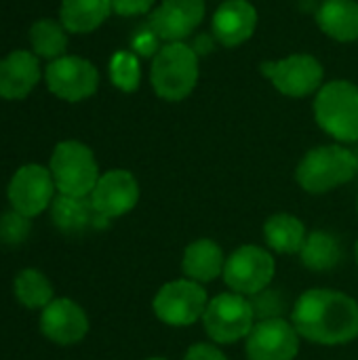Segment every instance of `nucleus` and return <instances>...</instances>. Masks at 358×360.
Listing matches in <instances>:
<instances>
[{
	"mask_svg": "<svg viewBox=\"0 0 358 360\" xmlns=\"http://www.w3.org/2000/svg\"><path fill=\"white\" fill-rule=\"evenodd\" d=\"M291 323L312 344L342 346L358 338V304L342 291L310 289L298 297Z\"/></svg>",
	"mask_w": 358,
	"mask_h": 360,
	"instance_id": "1",
	"label": "nucleus"
},
{
	"mask_svg": "<svg viewBox=\"0 0 358 360\" xmlns=\"http://www.w3.org/2000/svg\"><path fill=\"white\" fill-rule=\"evenodd\" d=\"M150 78L158 97L167 101H181L196 86L198 55L184 42H169L156 53Z\"/></svg>",
	"mask_w": 358,
	"mask_h": 360,
	"instance_id": "2",
	"label": "nucleus"
},
{
	"mask_svg": "<svg viewBox=\"0 0 358 360\" xmlns=\"http://www.w3.org/2000/svg\"><path fill=\"white\" fill-rule=\"evenodd\" d=\"M358 171L354 152L342 146H321L310 150L298 167V184L310 194H323L348 184Z\"/></svg>",
	"mask_w": 358,
	"mask_h": 360,
	"instance_id": "3",
	"label": "nucleus"
},
{
	"mask_svg": "<svg viewBox=\"0 0 358 360\" xmlns=\"http://www.w3.org/2000/svg\"><path fill=\"white\" fill-rule=\"evenodd\" d=\"M49 171L55 188L65 196H91L99 181V167L93 152L80 141H61L55 146Z\"/></svg>",
	"mask_w": 358,
	"mask_h": 360,
	"instance_id": "4",
	"label": "nucleus"
},
{
	"mask_svg": "<svg viewBox=\"0 0 358 360\" xmlns=\"http://www.w3.org/2000/svg\"><path fill=\"white\" fill-rule=\"evenodd\" d=\"M314 116L338 141H358V89L348 80L325 84L317 95Z\"/></svg>",
	"mask_w": 358,
	"mask_h": 360,
	"instance_id": "5",
	"label": "nucleus"
},
{
	"mask_svg": "<svg viewBox=\"0 0 358 360\" xmlns=\"http://www.w3.org/2000/svg\"><path fill=\"white\" fill-rule=\"evenodd\" d=\"M255 312L251 302L238 293H222L207 304L203 327L215 344H234L253 329Z\"/></svg>",
	"mask_w": 358,
	"mask_h": 360,
	"instance_id": "6",
	"label": "nucleus"
},
{
	"mask_svg": "<svg viewBox=\"0 0 358 360\" xmlns=\"http://www.w3.org/2000/svg\"><path fill=\"white\" fill-rule=\"evenodd\" d=\"M274 270L276 264L266 249L245 245L226 259L224 281L232 289V293L253 297L272 283Z\"/></svg>",
	"mask_w": 358,
	"mask_h": 360,
	"instance_id": "7",
	"label": "nucleus"
},
{
	"mask_svg": "<svg viewBox=\"0 0 358 360\" xmlns=\"http://www.w3.org/2000/svg\"><path fill=\"white\" fill-rule=\"evenodd\" d=\"M207 304L209 302L203 285L190 278H181L160 287L152 308L158 321L171 327H188L196 321H203Z\"/></svg>",
	"mask_w": 358,
	"mask_h": 360,
	"instance_id": "8",
	"label": "nucleus"
},
{
	"mask_svg": "<svg viewBox=\"0 0 358 360\" xmlns=\"http://www.w3.org/2000/svg\"><path fill=\"white\" fill-rule=\"evenodd\" d=\"M55 190L57 188L49 169H44L42 165H23L13 175L6 196L17 213L32 219L49 209V205H53Z\"/></svg>",
	"mask_w": 358,
	"mask_h": 360,
	"instance_id": "9",
	"label": "nucleus"
},
{
	"mask_svg": "<svg viewBox=\"0 0 358 360\" xmlns=\"http://www.w3.org/2000/svg\"><path fill=\"white\" fill-rule=\"evenodd\" d=\"M46 86L65 101H82L97 91L99 74L95 65L82 57H57L46 65Z\"/></svg>",
	"mask_w": 358,
	"mask_h": 360,
	"instance_id": "10",
	"label": "nucleus"
},
{
	"mask_svg": "<svg viewBox=\"0 0 358 360\" xmlns=\"http://www.w3.org/2000/svg\"><path fill=\"white\" fill-rule=\"evenodd\" d=\"M300 352V333L285 319H266L247 335L249 360H293Z\"/></svg>",
	"mask_w": 358,
	"mask_h": 360,
	"instance_id": "11",
	"label": "nucleus"
},
{
	"mask_svg": "<svg viewBox=\"0 0 358 360\" xmlns=\"http://www.w3.org/2000/svg\"><path fill=\"white\" fill-rule=\"evenodd\" d=\"M262 72L289 97H306L323 82V65L312 55H291L283 61L264 63Z\"/></svg>",
	"mask_w": 358,
	"mask_h": 360,
	"instance_id": "12",
	"label": "nucleus"
},
{
	"mask_svg": "<svg viewBox=\"0 0 358 360\" xmlns=\"http://www.w3.org/2000/svg\"><path fill=\"white\" fill-rule=\"evenodd\" d=\"M89 198H91L93 209L101 217H106V219L122 217L137 205L139 184L129 171L114 169L99 177V181L93 188Z\"/></svg>",
	"mask_w": 358,
	"mask_h": 360,
	"instance_id": "13",
	"label": "nucleus"
},
{
	"mask_svg": "<svg viewBox=\"0 0 358 360\" xmlns=\"http://www.w3.org/2000/svg\"><path fill=\"white\" fill-rule=\"evenodd\" d=\"M40 331L59 346H74L89 333L87 312L72 300H53L40 312Z\"/></svg>",
	"mask_w": 358,
	"mask_h": 360,
	"instance_id": "14",
	"label": "nucleus"
},
{
	"mask_svg": "<svg viewBox=\"0 0 358 360\" xmlns=\"http://www.w3.org/2000/svg\"><path fill=\"white\" fill-rule=\"evenodd\" d=\"M205 17V0H162L152 15V30L167 42L190 36Z\"/></svg>",
	"mask_w": 358,
	"mask_h": 360,
	"instance_id": "15",
	"label": "nucleus"
},
{
	"mask_svg": "<svg viewBox=\"0 0 358 360\" xmlns=\"http://www.w3.org/2000/svg\"><path fill=\"white\" fill-rule=\"evenodd\" d=\"M257 25V11L247 0H226L213 17V34L224 46H236L251 38Z\"/></svg>",
	"mask_w": 358,
	"mask_h": 360,
	"instance_id": "16",
	"label": "nucleus"
},
{
	"mask_svg": "<svg viewBox=\"0 0 358 360\" xmlns=\"http://www.w3.org/2000/svg\"><path fill=\"white\" fill-rule=\"evenodd\" d=\"M40 80V63L27 51H13L0 61V97L23 99Z\"/></svg>",
	"mask_w": 358,
	"mask_h": 360,
	"instance_id": "17",
	"label": "nucleus"
},
{
	"mask_svg": "<svg viewBox=\"0 0 358 360\" xmlns=\"http://www.w3.org/2000/svg\"><path fill=\"white\" fill-rule=\"evenodd\" d=\"M224 266H226V257L222 247L209 238L194 240L184 251L181 270L194 283L203 285L215 281L219 274H224Z\"/></svg>",
	"mask_w": 358,
	"mask_h": 360,
	"instance_id": "18",
	"label": "nucleus"
},
{
	"mask_svg": "<svg viewBox=\"0 0 358 360\" xmlns=\"http://www.w3.org/2000/svg\"><path fill=\"white\" fill-rule=\"evenodd\" d=\"M51 217H53L55 226L63 232H82L91 224L106 228V224H108V219L101 217L93 209L89 196L80 198V196L59 194L51 205Z\"/></svg>",
	"mask_w": 358,
	"mask_h": 360,
	"instance_id": "19",
	"label": "nucleus"
},
{
	"mask_svg": "<svg viewBox=\"0 0 358 360\" xmlns=\"http://www.w3.org/2000/svg\"><path fill=\"white\" fill-rule=\"evenodd\" d=\"M319 27L340 40L350 42L358 38V2L354 0H325L317 13Z\"/></svg>",
	"mask_w": 358,
	"mask_h": 360,
	"instance_id": "20",
	"label": "nucleus"
},
{
	"mask_svg": "<svg viewBox=\"0 0 358 360\" xmlns=\"http://www.w3.org/2000/svg\"><path fill=\"white\" fill-rule=\"evenodd\" d=\"M112 0H63L59 15L61 25L74 34L97 30L110 15Z\"/></svg>",
	"mask_w": 358,
	"mask_h": 360,
	"instance_id": "21",
	"label": "nucleus"
},
{
	"mask_svg": "<svg viewBox=\"0 0 358 360\" xmlns=\"http://www.w3.org/2000/svg\"><path fill=\"white\" fill-rule=\"evenodd\" d=\"M264 236L270 249L276 253H300L306 240V228L304 224L289 213H276L272 215L264 226Z\"/></svg>",
	"mask_w": 358,
	"mask_h": 360,
	"instance_id": "22",
	"label": "nucleus"
},
{
	"mask_svg": "<svg viewBox=\"0 0 358 360\" xmlns=\"http://www.w3.org/2000/svg\"><path fill=\"white\" fill-rule=\"evenodd\" d=\"M300 257L308 270L327 272L342 262V247L333 234L319 230V232H312L306 236Z\"/></svg>",
	"mask_w": 358,
	"mask_h": 360,
	"instance_id": "23",
	"label": "nucleus"
},
{
	"mask_svg": "<svg viewBox=\"0 0 358 360\" xmlns=\"http://www.w3.org/2000/svg\"><path fill=\"white\" fill-rule=\"evenodd\" d=\"M15 297L21 306L30 310H42L53 302V285L51 281L36 268H25L15 276L13 283Z\"/></svg>",
	"mask_w": 358,
	"mask_h": 360,
	"instance_id": "24",
	"label": "nucleus"
},
{
	"mask_svg": "<svg viewBox=\"0 0 358 360\" xmlns=\"http://www.w3.org/2000/svg\"><path fill=\"white\" fill-rule=\"evenodd\" d=\"M30 42L38 57H46V59L63 57V51L68 46L65 27L53 19H40L30 30Z\"/></svg>",
	"mask_w": 358,
	"mask_h": 360,
	"instance_id": "25",
	"label": "nucleus"
},
{
	"mask_svg": "<svg viewBox=\"0 0 358 360\" xmlns=\"http://www.w3.org/2000/svg\"><path fill=\"white\" fill-rule=\"evenodd\" d=\"M110 78L114 82V86H118L124 93H131L139 86V78H141V70H139V61L133 53H116L112 57L110 63Z\"/></svg>",
	"mask_w": 358,
	"mask_h": 360,
	"instance_id": "26",
	"label": "nucleus"
},
{
	"mask_svg": "<svg viewBox=\"0 0 358 360\" xmlns=\"http://www.w3.org/2000/svg\"><path fill=\"white\" fill-rule=\"evenodd\" d=\"M27 234H30V217L17 213L15 209L6 211L0 217V243L15 247L23 243Z\"/></svg>",
	"mask_w": 358,
	"mask_h": 360,
	"instance_id": "27",
	"label": "nucleus"
},
{
	"mask_svg": "<svg viewBox=\"0 0 358 360\" xmlns=\"http://www.w3.org/2000/svg\"><path fill=\"white\" fill-rule=\"evenodd\" d=\"M253 312L255 316H260L262 321L266 319H281L279 314L283 312V302H281V295L276 291H262L257 295H253Z\"/></svg>",
	"mask_w": 358,
	"mask_h": 360,
	"instance_id": "28",
	"label": "nucleus"
},
{
	"mask_svg": "<svg viewBox=\"0 0 358 360\" xmlns=\"http://www.w3.org/2000/svg\"><path fill=\"white\" fill-rule=\"evenodd\" d=\"M152 6H154V0H112V11L122 17L148 13Z\"/></svg>",
	"mask_w": 358,
	"mask_h": 360,
	"instance_id": "29",
	"label": "nucleus"
},
{
	"mask_svg": "<svg viewBox=\"0 0 358 360\" xmlns=\"http://www.w3.org/2000/svg\"><path fill=\"white\" fill-rule=\"evenodd\" d=\"M184 360H228L224 356V352L211 344H194L188 352Z\"/></svg>",
	"mask_w": 358,
	"mask_h": 360,
	"instance_id": "30",
	"label": "nucleus"
},
{
	"mask_svg": "<svg viewBox=\"0 0 358 360\" xmlns=\"http://www.w3.org/2000/svg\"><path fill=\"white\" fill-rule=\"evenodd\" d=\"M192 49H194V53H196V55H198V53H209V51L213 49V44H211V38H209V36H200Z\"/></svg>",
	"mask_w": 358,
	"mask_h": 360,
	"instance_id": "31",
	"label": "nucleus"
},
{
	"mask_svg": "<svg viewBox=\"0 0 358 360\" xmlns=\"http://www.w3.org/2000/svg\"><path fill=\"white\" fill-rule=\"evenodd\" d=\"M357 262H358V243H357Z\"/></svg>",
	"mask_w": 358,
	"mask_h": 360,
	"instance_id": "32",
	"label": "nucleus"
},
{
	"mask_svg": "<svg viewBox=\"0 0 358 360\" xmlns=\"http://www.w3.org/2000/svg\"><path fill=\"white\" fill-rule=\"evenodd\" d=\"M152 360H162V359H152Z\"/></svg>",
	"mask_w": 358,
	"mask_h": 360,
	"instance_id": "33",
	"label": "nucleus"
},
{
	"mask_svg": "<svg viewBox=\"0 0 358 360\" xmlns=\"http://www.w3.org/2000/svg\"><path fill=\"white\" fill-rule=\"evenodd\" d=\"M357 158H358V154H357Z\"/></svg>",
	"mask_w": 358,
	"mask_h": 360,
	"instance_id": "34",
	"label": "nucleus"
}]
</instances>
